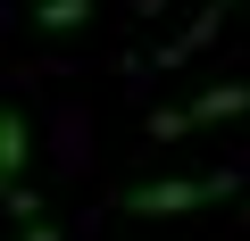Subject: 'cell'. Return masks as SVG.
I'll list each match as a JSON object with an SVG mask.
<instances>
[{"label":"cell","instance_id":"obj_5","mask_svg":"<svg viewBox=\"0 0 250 241\" xmlns=\"http://www.w3.org/2000/svg\"><path fill=\"white\" fill-rule=\"evenodd\" d=\"M25 241H59V224L50 216H25Z\"/></svg>","mask_w":250,"mask_h":241},{"label":"cell","instance_id":"obj_2","mask_svg":"<svg viewBox=\"0 0 250 241\" xmlns=\"http://www.w3.org/2000/svg\"><path fill=\"white\" fill-rule=\"evenodd\" d=\"M242 108H250V83H217V92H200V100H184V108H159V116H150V142H175V133L225 125V116H242Z\"/></svg>","mask_w":250,"mask_h":241},{"label":"cell","instance_id":"obj_4","mask_svg":"<svg viewBox=\"0 0 250 241\" xmlns=\"http://www.w3.org/2000/svg\"><path fill=\"white\" fill-rule=\"evenodd\" d=\"M34 25L42 34H75V25H92V0H34Z\"/></svg>","mask_w":250,"mask_h":241},{"label":"cell","instance_id":"obj_3","mask_svg":"<svg viewBox=\"0 0 250 241\" xmlns=\"http://www.w3.org/2000/svg\"><path fill=\"white\" fill-rule=\"evenodd\" d=\"M25 158H34V125H25V108L0 100V200L25 191Z\"/></svg>","mask_w":250,"mask_h":241},{"label":"cell","instance_id":"obj_1","mask_svg":"<svg viewBox=\"0 0 250 241\" xmlns=\"http://www.w3.org/2000/svg\"><path fill=\"white\" fill-rule=\"evenodd\" d=\"M233 191H242V175H159V183H125L117 208L125 216H192V208L233 200Z\"/></svg>","mask_w":250,"mask_h":241}]
</instances>
